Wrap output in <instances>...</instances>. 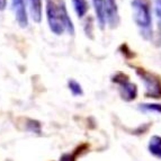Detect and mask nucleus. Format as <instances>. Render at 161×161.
I'll use <instances>...</instances> for the list:
<instances>
[{
  "instance_id": "nucleus-1",
  "label": "nucleus",
  "mask_w": 161,
  "mask_h": 161,
  "mask_svg": "<svg viewBox=\"0 0 161 161\" xmlns=\"http://www.w3.org/2000/svg\"><path fill=\"white\" fill-rule=\"evenodd\" d=\"M45 15L48 28L54 35H75V25L68 13L65 0H45Z\"/></svg>"
},
{
  "instance_id": "nucleus-2",
  "label": "nucleus",
  "mask_w": 161,
  "mask_h": 161,
  "mask_svg": "<svg viewBox=\"0 0 161 161\" xmlns=\"http://www.w3.org/2000/svg\"><path fill=\"white\" fill-rule=\"evenodd\" d=\"M132 11L133 20L139 28L140 34L145 41H152L153 26H152V1L151 0H132Z\"/></svg>"
},
{
  "instance_id": "nucleus-3",
  "label": "nucleus",
  "mask_w": 161,
  "mask_h": 161,
  "mask_svg": "<svg viewBox=\"0 0 161 161\" xmlns=\"http://www.w3.org/2000/svg\"><path fill=\"white\" fill-rule=\"evenodd\" d=\"M132 69H134L136 75L144 86V96L145 98L152 99H161V77L157 73L149 71L142 67L130 64Z\"/></svg>"
},
{
  "instance_id": "nucleus-4",
  "label": "nucleus",
  "mask_w": 161,
  "mask_h": 161,
  "mask_svg": "<svg viewBox=\"0 0 161 161\" xmlns=\"http://www.w3.org/2000/svg\"><path fill=\"white\" fill-rule=\"evenodd\" d=\"M110 81L117 86L118 94L124 102L130 103L137 98L139 90H137L136 83L132 82L126 73L122 72V71H117L110 77Z\"/></svg>"
},
{
  "instance_id": "nucleus-5",
  "label": "nucleus",
  "mask_w": 161,
  "mask_h": 161,
  "mask_svg": "<svg viewBox=\"0 0 161 161\" xmlns=\"http://www.w3.org/2000/svg\"><path fill=\"white\" fill-rule=\"evenodd\" d=\"M11 10L20 28H26L28 26V3L27 0H11Z\"/></svg>"
},
{
  "instance_id": "nucleus-6",
  "label": "nucleus",
  "mask_w": 161,
  "mask_h": 161,
  "mask_svg": "<svg viewBox=\"0 0 161 161\" xmlns=\"http://www.w3.org/2000/svg\"><path fill=\"white\" fill-rule=\"evenodd\" d=\"M104 7L108 27L112 30L117 28L119 22H121V17H119V11H118L116 0H104Z\"/></svg>"
},
{
  "instance_id": "nucleus-7",
  "label": "nucleus",
  "mask_w": 161,
  "mask_h": 161,
  "mask_svg": "<svg viewBox=\"0 0 161 161\" xmlns=\"http://www.w3.org/2000/svg\"><path fill=\"white\" fill-rule=\"evenodd\" d=\"M151 1H152V8L157 19V26L156 31L153 33L152 42L157 47H159L161 46V0H151Z\"/></svg>"
},
{
  "instance_id": "nucleus-8",
  "label": "nucleus",
  "mask_w": 161,
  "mask_h": 161,
  "mask_svg": "<svg viewBox=\"0 0 161 161\" xmlns=\"http://www.w3.org/2000/svg\"><path fill=\"white\" fill-rule=\"evenodd\" d=\"M92 7L95 10V16L98 27L100 30L104 31L107 22H106V15H105V7H104V0H92Z\"/></svg>"
},
{
  "instance_id": "nucleus-9",
  "label": "nucleus",
  "mask_w": 161,
  "mask_h": 161,
  "mask_svg": "<svg viewBox=\"0 0 161 161\" xmlns=\"http://www.w3.org/2000/svg\"><path fill=\"white\" fill-rule=\"evenodd\" d=\"M28 11L33 22L40 24L42 22V10H43V1L42 0H27Z\"/></svg>"
},
{
  "instance_id": "nucleus-10",
  "label": "nucleus",
  "mask_w": 161,
  "mask_h": 161,
  "mask_svg": "<svg viewBox=\"0 0 161 161\" xmlns=\"http://www.w3.org/2000/svg\"><path fill=\"white\" fill-rule=\"evenodd\" d=\"M73 10L78 18H83L89 11V3L87 0H71Z\"/></svg>"
},
{
  "instance_id": "nucleus-11",
  "label": "nucleus",
  "mask_w": 161,
  "mask_h": 161,
  "mask_svg": "<svg viewBox=\"0 0 161 161\" xmlns=\"http://www.w3.org/2000/svg\"><path fill=\"white\" fill-rule=\"evenodd\" d=\"M149 151L154 157L161 159V136L154 135L151 137L149 142Z\"/></svg>"
},
{
  "instance_id": "nucleus-12",
  "label": "nucleus",
  "mask_w": 161,
  "mask_h": 161,
  "mask_svg": "<svg viewBox=\"0 0 161 161\" xmlns=\"http://www.w3.org/2000/svg\"><path fill=\"white\" fill-rule=\"evenodd\" d=\"M137 109L142 113H157L161 114V104L156 103H142L137 105Z\"/></svg>"
},
{
  "instance_id": "nucleus-13",
  "label": "nucleus",
  "mask_w": 161,
  "mask_h": 161,
  "mask_svg": "<svg viewBox=\"0 0 161 161\" xmlns=\"http://www.w3.org/2000/svg\"><path fill=\"white\" fill-rule=\"evenodd\" d=\"M68 89L70 90V92L72 94L73 97H80L83 96V88L81 86V83L79 81H77L75 79H69L67 82Z\"/></svg>"
},
{
  "instance_id": "nucleus-14",
  "label": "nucleus",
  "mask_w": 161,
  "mask_h": 161,
  "mask_svg": "<svg viewBox=\"0 0 161 161\" xmlns=\"http://www.w3.org/2000/svg\"><path fill=\"white\" fill-rule=\"evenodd\" d=\"M118 52L123 55L124 59H126V60H132V59H134V58H135L134 51H132L126 43L121 44V46L118 47Z\"/></svg>"
},
{
  "instance_id": "nucleus-15",
  "label": "nucleus",
  "mask_w": 161,
  "mask_h": 161,
  "mask_svg": "<svg viewBox=\"0 0 161 161\" xmlns=\"http://www.w3.org/2000/svg\"><path fill=\"white\" fill-rule=\"evenodd\" d=\"M26 125H27V130H28V131L35 132V133H40L41 132V123L38 121H36V119L27 118Z\"/></svg>"
},
{
  "instance_id": "nucleus-16",
  "label": "nucleus",
  "mask_w": 161,
  "mask_h": 161,
  "mask_svg": "<svg viewBox=\"0 0 161 161\" xmlns=\"http://www.w3.org/2000/svg\"><path fill=\"white\" fill-rule=\"evenodd\" d=\"M92 22H94V19L92 17H88L86 20V24H85V27H83L85 28V33H86V35L89 38H94V36H92V27H94Z\"/></svg>"
},
{
  "instance_id": "nucleus-17",
  "label": "nucleus",
  "mask_w": 161,
  "mask_h": 161,
  "mask_svg": "<svg viewBox=\"0 0 161 161\" xmlns=\"http://www.w3.org/2000/svg\"><path fill=\"white\" fill-rule=\"evenodd\" d=\"M82 148H83V145H82V147H80V148L75 151V153H65V154H63V156L61 157V159H60V161H75V156H77V154L80 152V150Z\"/></svg>"
},
{
  "instance_id": "nucleus-18",
  "label": "nucleus",
  "mask_w": 161,
  "mask_h": 161,
  "mask_svg": "<svg viewBox=\"0 0 161 161\" xmlns=\"http://www.w3.org/2000/svg\"><path fill=\"white\" fill-rule=\"evenodd\" d=\"M7 3L8 0H0V11H3L7 8Z\"/></svg>"
}]
</instances>
